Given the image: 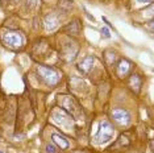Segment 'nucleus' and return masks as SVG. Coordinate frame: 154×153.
<instances>
[{
  "mask_svg": "<svg viewBox=\"0 0 154 153\" xmlns=\"http://www.w3.org/2000/svg\"><path fill=\"white\" fill-rule=\"evenodd\" d=\"M37 73H38V75L41 76V79L50 86L57 85L59 82V79H61L59 73L55 70L54 67H50V66H38Z\"/></svg>",
  "mask_w": 154,
  "mask_h": 153,
  "instance_id": "obj_1",
  "label": "nucleus"
},
{
  "mask_svg": "<svg viewBox=\"0 0 154 153\" xmlns=\"http://www.w3.org/2000/svg\"><path fill=\"white\" fill-rule=\"evenodd\" d=\"M113 128L108 121H103L100 124V128L97 131V133L95 135V140L96 142H107L113 137Z\"/></svg>",
  "mask_w": 154,
  "mask_h": 153,
  "instance_id": "obj_2",
  "label": "nucleus"
},
{
  "mask_svg": "<svg viewBox=\"0 0 154 153\" xmlns=\"http://www.w3.org/2000/svg\"><path fill=\"white\" fill-rule=\"evenodd\" d=\"M3 42L11 49H19L23 45V37L17 32H7L5 34H3Z\"/></svg>",
  "mask_w": 154,
  "mask_h": 153,
  "instance_id": "obj_3",
  "label": "nucleus"
},
{
  "mask_svg": "<svg viewBox=\"0 0 154 153\" xmlns=\"http://www.w3.org/2000/svg\"><path fill=\"white\" fill-rule=\"evenodd\" d=\"M112 116H113V119L116 120L119 124H128L129 123V119H131V116H129V112H128L127 110H122V108L113 110V112H112Z\"/></svg>",
  "mask_w": 154,
  "mask_h": 153,
  "instance_id": "obj_4",
  "label": "nucleus"
},
{
  "mask_svg": "<svg viewBox=\"0 0 154 153\" xmlns=\"http://www.w3.org/2000/svg\"><path fill=\"white\" fill-rule=\"evenodd\" d=\"M63 102H62V107H63L65 111H67L70 115H72L74 116L75 115V110L78 108V106H76V103L72 100L71 98H69V96H63Z\"/></svg>",
  "mask_w": 154,
  "mask_h": 153,
  "instance_id": "obj_5",
  "label": "nucleus"
},
{
  "mask_svg": "<svg viewBox=\"0 0 154 153\" xmlns=\"http://www.w3.org/2000/svg\"><path fill=\"white\" fill-rule=\"evenodd\" d=\"M51 137H53L54 142H55V144H57L61 149H67V148H69L70 144H69V141L66 140L63 136H61V135H58V133H53V136H51Z\"/></svg>",
  "mask_w": 154,
  "mask_h": 153,
  "instance_id": "obj_6",
  "label": "nucleus"
},
{
  "mask_svg": "<svg viewBox=\"0 0 154 153\" xmlns=\"http://www.w3.org/2000/svg\"><path fill=\"white\" fill-rule=\"evenodd\" d=\"M129 70H131V64L127 61V60H124V61H121L120 64H119L117 66V71H119V75H121V76H124V75H127Z\"/></svg>",
  "mask_w": 154,
  "mask_h": 153,
  "instance_id": "obj_7",
  "label": "nucleus"
},
{
  "mask_svg": "<svg viewBox=\"0 0 154 153\" xmlns=\"http://www.w3.org/2000/svg\"><path fill=\"white\" fill-rule=\"evenodd\" d=\"M92 64H94V57H87V58H85V60L80 62L79 67H80V70L82 71L88 73L91 69H92Z\"/></svg>",
  "mask_w": 154,
  "mask_h": 153,
  "instance_id": "obj_8",
  "label": "nucleus"
},
{
  "mask_svg": "<svg viewBox=\"0 0 154 153\" xmlns=\"http://www.w3.org/2000/svg\"><path fill=\"white\" fill-rule=\"evenodd\" d=\"M45 24H46V29L48 30H54L55 28L58 27V19L53 15L48 16L46 19H45Z\"/></svg>",
  "mask_w": 154,
  "mask_h": 153,
  "instance_id": "obj_9",
  "label": "nucleus"
},
{
  "mask_svg": "<svg viewBox=\"0 0 154 153\" xmlns=\"http://www.w3.org/2000/svg\"><path fill=\"white\" fill-rule=\"evenodd\" d=\"M136 86V92L140 90L141 87V79H140L138 75H132V79H131V87L133 89Z\"/></svg>",
  "mask_w": 154,
  "mask_h": 153,
  "instance_id": "obj_10",
  "label": "nucleus"
},
{
  "mask_svg": "<svg viewBox=\"0 0 154 153\" xmlns=\"http://www.w3.org/2000/svg\"><path fill=\"white\" fill-rule=\"evenodd\" d=\"M46 152H48V153H57V148H55L54 145L48 144V145H46Z\"/></svg>",
  "mask_w": 154,
  "mask_h": 153,
  "instance_id": "obj_11",
  "label": "nucleus"
},
{
  "mask_svg": "<svg viewBox=\"0 0 154 153\" xmlns=\"http://www.w3.org/2000/svg\"><path fill=\"white\" fill-rule=\"evenodd\" d=\"M101 34H103L104 37H107V38H109V37H111V34H109V30H108L107 28H101Z\"/></svg>",
  "mask_w": 154,
  "mask_h": 153,
  "instance_id": "obj_12",
  "label": "nucleus"
},
{
  "mask_svg": "<svg viewBox=\"0 0 154 153\" xmlns=\"http://www.w3.org/2000/svg\"><path fill=\"white\" fill-rule=\"evenodd\" d=\"M138 3H142V4H148V3H152L153 0H137Z\"/></svg>",
  "mask_w": 154,
  "mask_h": 153,
  "instance_id": "obj_13",
  "label": "nucleus"
},
{
  "mask_svg": "<svg viewBox=\"0 0 154 153\" xmlns=\"http://www.w3.org/2000/svg\"><path fill=\"white\" fill-rule=\"evenodd\" d=\"M0 153H2V152H0Z\"/></svg>",
  "mask_w": 154,
  "mask_h": 153,
  "instance_id": "obj_14",
  "label": "nucleus"
}]
</instances>
